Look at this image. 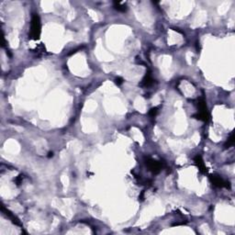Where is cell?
<instances>
[{"label":"cell","instance_id":"1","mask_svg":"<svg viewBox=\"0 0 235 235\" xmlns=\"http://www.w3.org/2000/svg\"><path fill=\"white\" fill-rule=\"evenodd\" d=\"M41 33V24L40 17L37 14H33L30 21V31L29 38L32 40H39Z\"/></svg>","mask_w":235,"mask_h":235},{"label":"cell","instance_id":"2","mask_svg":"<svg viewBox=\"0 0 235 235\" xmlns=\"http://www.w3.org/2000/svg\"><path fill=\"white\" fill-rule=\"evenodd\" d=\"M210 180L211 182V184L217 187H220V188H222V187H225V188H231V184L229 181L223 179L221 175H211L210 176Z\"/></svg>","mask_w":235,"mask_h":235},{"label":"cell","instance_id":"3","mask_svg":"<svg viewBox=\"0 0 235 235\" xmlns=\"http://www.w3.org/2000/svg\"><path fill=\"white\" fill-rule=\"evenodd\" d=\"M145 164H146V166L148 167V169H149L152 173H153V174H158V173H160V171H161L162 168H163L162 163H160L159 161H156V160H154V159H152V158H150V157L146 158V160H145Z\"/></svg>","mask_w":235,"mask_h":235},{"label":"cell","instance_id":"4","mask_svg":"<svg viewBox=\"0 0 235 235\" xmlns=\"http://www.w3.org/2000/svg\"><path fill=\"white\" fill-rule=\"evenodd\" d=\"M1 210H2V212L5 214V216H6V217L12 222V223H14L15 225H17V226H22L20 221H19L10 210H8L6 208H5L4 206H2V207H1Z\"/></svg>","mask_w":235,"mask_h":235},{"label":"cell","instance_id":"5","mask_svg":"<svg viewBox=\"0 0 235 235\" xmlns=\"http://www.w3.org/2000/svg\"><path fill=\"white\" fill-rule=\"evenodd\" d=\"M194 162H195L196 165L198 166V170L200 171V173L206 174V173L208 172V169H207V167H206V165H205V163H204V161H203L201 155H198V154L197 156H195Z\"/></svg>","mask_w":235,"mask_h":235},{"label":"cell","instance_id":"6","mask_svg":"<svg viewBox=\"0 0 235 235\" xmlns=\"http://www.w3.org/2000/svg\"><path fill=\"white\" fill-rule=\"evenodd\" d=\"M153 82H154V80H153L152 75L150 73H148V74H146V75L142 79V81L140 84V86L142 87H149L153 85Z\"/></svg>","mask_w":235,"mask_h":235},{"label":"cell","instance_id":"7","mask_svg":"<svg viewBox=\"0 0 235 235\" xmlns=\"http://www.w3.org/2000/svg\"><path fill=\"white\" fill-rule=\"evenodd\" d=\"M193 117H195L198 120L207 122L210 119V115H209V112H198V113L193 115Z\"/></svg>","mask_w":235,"mask_h":235},{"label":"cell","instance_id":"8","mask_svg":"<svg viewBox=\"0 0 235 235\" xmlns=\"http://www.w3.org/2000/svg\"><path fill=\"white\" fill-rule=\"evenodd\" d=\"M197 106H198V112H208L207 105H206V102H205L204 98H199L198 100Z\"/></svg>","mask_w":235,"mask_h":235},{"label":"cell","instance_id":"9","mask_svg":"<svg viewBox=\"0 0 235 235\" xmlns=\"http://www.w3.org/2000/svg\"><path fill=\"white\" fill-rule=\"evenodd\" d=\"M234 142H235L234 132H232V133H231V135H230V137L228 138V140H227L226 143L224 144V148H225V149H229V148L233 147V146L234 145Z\"/></svg>","mask_w":235,"mask_h":235},{"label":"cell","instance_id":"10","mask_svg":"<svg viewBox=\"0 0 235 235\" xmlns=\"http://www.w3.org/2000/svg\"><path fill=\"white\" fill-rule=\"evenodd\" d=\"M114 8L119 12L127 11V6L125 4H122L121 2H114Z\"/></svg>","mask_w":235,"mask_h":235},{"label":"cell","instance_id":"11","mask_svg":"<svg viewBox=\"0 0 235 235\" xmlns=\"http://www.w3.org/2000/svg\"><path fill=\"white\" fill-rule=\"evenodd\" d=\"M157 113H158V108H152V109H151L150 111H149V115L152 117H155V116L157 115Z\"/></svg>","mask_w":235,"mask_h":235},{"label":"cell","instance_id":"12","mask_svg":"<svg viewBox=\"0 0 235 235\" xmlns=\"http://www.w3.org/2000/svg\"><path fill=\"white\" fill-rule=\"evenodd\" d=\"M22 179H23V177H22V175H18L17 178H16V180H15V182H16V184L18 186V185H20V183L22 182Z\"/></svg>","mask_w":235,"mask_h":235},{"label":"cell","instance_id":"13","mask_svg":"<svg viewBox=\"0 0 235 235\" xmlns=\"http://www.w3.org/2000/svg\"><path fill=\"white\" fill-rule=\"evenodd\" d=\"M123 79L122 78H120V77H117V78H116L115 79V83L117 84V86H120V85H122L123 84Z\"/></svg>","mask_w":235,"mask_h":235},{"label":"cell","instance_id":"14","mask_svg":"<svg viewBox=\"0 0 235 235\" xmlns=\"http://www.w3.org/2000/svg\"><path fill=\"white\" fill-rule=\"evenodd\" d=\"M52 156V152H49V157Z\"/></svg>","mask_w":235,"mask_h":235}]
</instances>
